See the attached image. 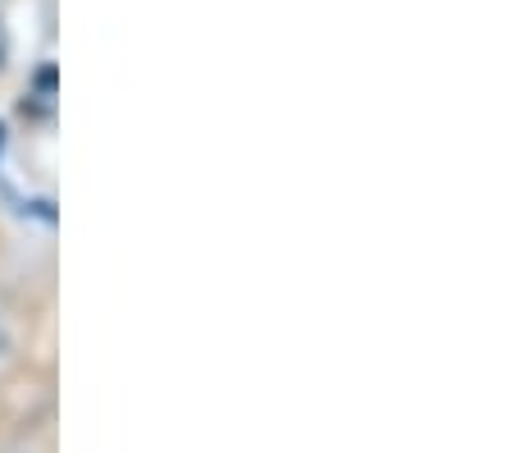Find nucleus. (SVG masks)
<instances>
[{"mask_svg":"<svg viewBox=\"0 0 512 453\" xmlns=\"http://www.w3.org/2000/svg\"><path fill=\"white\" fill-rule=\"evenodd\" d=\"M23 110H32V115H51V110H55V65L37 69V78H32V92H28V101H23Z\"/></svg>","mask_w":512,"mask_h":453,"instance_id":"obj_1","label":"nucleus"},{"mask_svg":"<svg viewBox=\"0 0 512 453\" xmlns=\"http://www.w3.org/2000/svg\"><path fill=\"white\" fill-rule=\"evenodd\" d=\"M5 60H10V33H5V23H0V69H5Z\"/></svg>","mask_w":512,"mask_h":453,"instance_id":"obj_2","label":"nucleus"},{"mask_svg":"<svg viewBox=\"0 0 512 453\" xmlns=\"http://www.w3.org/2000/svg\"><path fill=\"white\" fill-rule=\"evenodd\" d=\"M0 151H5V124H0Z\"/></svg>","mask_w":512,"mask_h":453,"instance_id":"obj_3","label":"nucleus"}]
</instances>
